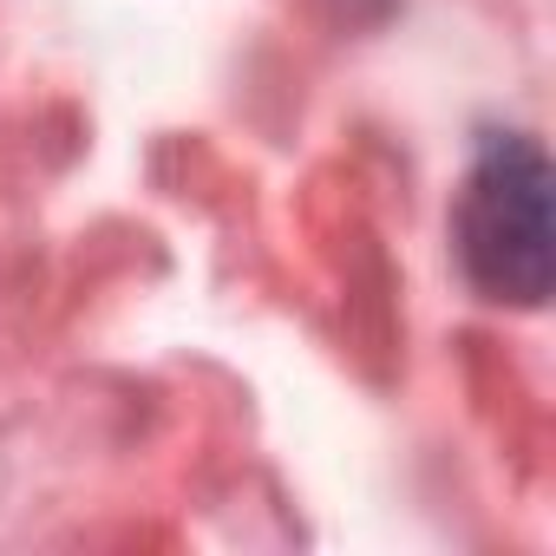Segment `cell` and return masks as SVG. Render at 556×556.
<instances>
[{
  "mask_svg": "<svg viewBox=\"0 0 556 556\" xmlns=\"http://www.w3.org/2000/svg\"><path fill=\"white\" fill-rule=\"evenodd\" d=\"M549 157L530 131H484L458 190V268L497 308H543L556 282V216Z\"/></svg>",
  "mask_w": 556,
  "mask_h": 556,
  "instance_id": "cell-1",
  "label": "cell"
}]
</instances>
